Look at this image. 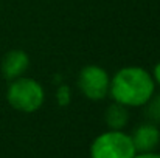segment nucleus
Wrapping results in <instances>:
<instances>
[{
	"mask_svg": "<svg viewBox=\"0 0 160 158\" xmlns=\"http://www.w3.org/2000/svg\"><path fill=\"white\" fill-rule=\"evenodd\" d=\"M156 82L142 67H124L110 79L109 93L113 101L126 107H142L154 95Z\"/></svg>",
	"mask_w": 160,
	"mask_h": 158,
	"instance_id": "1",
	"label": "nucleus"
},
{
	"mask_svg": "<svg viewBox=\"0 0 160 158\" xmlns=\"http://www.w3.org/2000/svg\"><path fill=\"white\" fill-rule=\"evenodd\" d=\"M6 99L12 108L23 113H33L42 107L45 101V92L38 81L20 76L8 87Z\"/></svg>",
	"mask_w": 160,
	"mask_h": 158,
	"instance_id": "2",
	"label": "nucleus"
},
{
	"mask_svg": "<svg viewBox=\"0 0 160 158\" xmlns=\"http://www.w3.org/2000/svg\"><path fill=\"white\" fill-rule=\"evenodd\" d=\"M135 155L131 135L121 130H107L98 135L90 146V158H134Z\"/></svg>",
	"mask_w": 160,
	"mask_h": 158,
	"instance_id": "3",
	"label": "nucleus"
},
{
	"mask_svg": "<svg viewBox=\"0 0 160 158\" xmlns=\"http://www.w3.org/2000/svg\"><path fill=\"white\" fill-rule=\"evenodd\" d=\"M78 87L90 101L104 99L110 89V78L104 68L98 65H87L79 71Z\"/></svg>",
	"mask_w": 160,
	"mask_h": 158,
	"instance_id": "4",
	"label": "nucleus"
},
{
	"mask_svg": "<svg viewBox=\"0 0 160 158\" xmlns=\"http://www.w3.org/2000/svg\"><path fill=\"white\" fill-rule=\"evenodd\" d=\"M131 140L137 154L154 152V149L160 143V130L154 122H143L135 127L134 133L131 135Z\"/></svg>",
	"mask_w": 160,
	"mask_h": 158,
	"instance_id": "5",
	"label": "nucleus"
},
{
	"mask_svg": "<svg viewBox=\"0 0 160 158\" xmlns=\"http://www.w3.org/2000/svg\"><path fill=\"white\" fill-rule=\"evenodd\" d=\"M30 65V57L23 50H11L2 59V74L8 81H14L20 78Z\"/></svg>",
	"mask_w": 160,
	"mask_h": 158,
	"instance_id": "6",
	"label": "nucleus"
},
{
	"mask_svg": "<svg viewBox=\"0 0 160 158\" xmlns=\"http://www.w3.org/2000/svg\"><path fill=\"white\" fill-rule=\"evenodd\" d=\"M104 119H106L107 127L110 130H121L128 126L129 121V112L128 107L118 103H113L107 107L106 113H104Z\"/></svg>",
	"mask_w": 160,
	"mask_h": 158,
	"instance_id": "7",
	"label": "nucleus"
},
{
	"mask_svg": "<svg viewBox=\"0 0 160 158\" xmlns=\"http://www.w3.org/2000/svg\"><path fill=\"white\" fill-rule=\"evenodd\" d=\"M148 105V116L154 121V122H160V93L157 96L152 95V98L146 103Z\"/></svg>",
	"mask_w": 160,
	"mask_h": 158,
	"instance_id": "8",
	"label": "nucleus"
},
{
	"mask_svg": "<svg viewBox=\"0 0 160 158\" xmlns=\"http://www.w3.org/2000/svg\"><path fill=\"white\" fill-rule=\"evenodd\" d=\"M70 99H72V92L68 89V85H59L58 92H56V103L61 105V107H65V105L70 104Z\"/></svg>",
	"mask_w": 160,
	"mask_h": 158,
	"instance_id": "9",
	"label": "nucleus"
},
{
	"mask_svg": "<svg viewBox=\"0 0 160 158\" xmlns=\"http://www.w3.org/2000/svg\"><path fill=\"white\" fill-rule=\"evenodd\" d=\"M151 76H152L154 82L160 85V62L156 65V67H154V71H152V74H151Z\"/></svg>",
	"mask_w": 160,
	"mask_h": 158,
	"instance_id": "10",
	"label": "nucleus"
},
{
	"mask_svg": "<svg viewBox=\"0 0 160 158\" xmlns=\"http://www.w3.org/2000/svg\"><path fill=\"white\" fill-rule=\"evenodd\" d=\"M134 158H160V154H156V152H145V154H137Z\"/></svg>",
	"mask_w": 160,
	"mask_h": 158,
	"instance_id": "11",
	"label": "nucleus"
}]
</instances>
